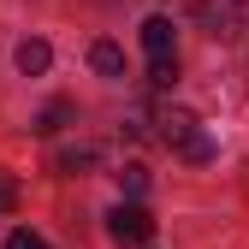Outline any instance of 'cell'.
Listing matches in <instances>:
<instances>
[{
  "instance_id": "obj_1",
  "label": "cell",
  "mask_w": 249,
  "mask_h": 249,
  "mask_svg": "<svg viewBox=\"0 0 249 249\" xmlns=\"http://www.w3.org/2000/svg\"><path fill=\"white\" fill-rule=\"evenodd\" d=\"M154 124H160L154 137H160V142L178 154V160H190V166H208V160H213V137L202 131V119H196L190 107H166Z\"/></svg>"
},
{
  "instance_id": "obj_2",
  "label": "cell",
  "mask_w": 249,
  "mask_h": 249,
  "mask_svg": "<svg viewBox=\"0 0 249 249\" xmlns=\"http://www.w3.org/2000/svg\"><path fill=\"white\" fill-rule=\"evenodd\" d=\"M184 12H190L208 36H237L243 18H249V0H178Z\"/></svg>"
},
{
  "instance_id": "obj_3",
  "label": "cell",
  "mask_w": 249,
  "mask_h": 249,
  "mask_svg": "<svg viewBox=\"0 0 249 249\" xmlns=\"http://www.w3.org/2000/svg\"><path fill=\"white\" fill-rule=\"evenodd\" d=\"M107 237H113V243H148V237H154V213H148L142 202H119V208L107 213Z\"/></svg>"
},
{
  "instance_id": "obj_4",
  "label": "cell",
  "mask_w": 249,
  "mask_h": 249,
  "mask_svg": "<svg viewBox=\"0 0 249 249\" xmlns=\"http://www.w3.org/2000/svg\"><path fill=\"white\" fill-rule=\"evenodd\" d=\"M142 48H148V59H166L172 53V18H148L142 24Z\"/></svg>"
},
{
  "instance_id": "obj_5",
  "label": "cell",
  "mask_w": 249,
  "mask_h": 249,
  "mask_svg": "<svg viewBox=\"0 0 249 249\" xmlns=\"http://www.w3.org/2000/svg\"><path fill=\"white\" fill-rule=\"evenodd\" d=\"M48 66H53L48 42H18V71H24V77H42Z\"/></svg>"
},
{
  "instance_id": "obj_6",
  "label": "cell",
  "mask_w": 249,
  "mask_h": 249,
  "mask_svg": "<svg viewBox=\"0 0 249 249\" xmlns=\"http://www.w3.org/2000/svg\"><path fill=\"white\" fill-rule=\"evenodd\" d=\"M89 66H95L101 77H124V53L113 42H95V48H89Z\"/></svg>"
},
{
  "instance_id": "obj_7",
  "label": "cell",
  "mask_w": 249,
  "mask_h": 249,
  "mask_svg": "<svg viewBox=\"0 0 249 249\" xmlns=\"http://www.w3.org/2000/svg\"><path fill=\"white\" fill-rule=\"evenodd\" d=\"M53 166H59V172H89V166H95V148H89V142L59 148V154H53Z\"/></svg>"
},
{
  "instance_id": "obj_8",
  "label": "cell",
  "mask_w": 249,
  "mask_h": 249,
  "mask_svg": "<svg viewBox=\"0 0 249 249\" xmlns=\"http://www.w3.org/2000/svg\"><path fill=\"white\" fill-rule=\"evenodd\" d=\"M148 83H154V89H172V83H178V53L148 59Z\"/></svg>"
},
{
  "instance_id": "obj_9",
  "label": "cell",
  "mask_w": 249,
  "mask_h": 249,
  "mask_svg": "<svg viewBox=\"0 0 249 249\" xmlns=\"http://www.w3.org/2000/svg\"><path fill=\"white\" fill-rule=\"evenodd\" d=\"M66 119H71V107H66V101H53V107H48V113H42L36 124H30V131H42V137H48V131H59Z\"/></svg>"
},
{
  "instance_id": "obj_10",
  "label": "cell",
  "mask_w": 249,
  "mask_h": 249,
  "mask_svg": "<svg viewBox=\"0 0 249 249\" xmlns=\"http://www.w3.org/2000/svg\"><path fill=\"white\" fill-rule=\"evenodd\" d=\"M119 184H124V196H142V190H148V172H142V166L131 160V166L119 172Z\"/></svg>"
},
{
  "instance_id": "obj_11",
  "label": "cell",
  "mask_w": 249,
  "mask_h": 249,
  "mask_svg": "<svg viewBox=\"0 0 249 249\" xmlns=\"http://www.w3.org/2000/svg\"><path fill=\"white\" fill-rule=\"evenodd\" d=\"M124 137H137V142L148 137V107H131V119H124Z\"/></svg>"
},
{
  "instance_id": "obj_12",
  "label": "cell",
  "mask_w": 249,
  "mask_h": 249,
  "mask_svg": "<svg viewBox=\"0 0 249 249\" xmlns=\"http://www.w3.org/2000/svg\"><path fill=\"white\" fill-rule=\"evenodd\" d=\"M6 249H48V243H42V237H36V231H30V226H18V231H12V237H6Z\"/></svg>"
},
{
  "instance_id": "obj_13",
  "label": "cell",
  "mask_w": 249,
  "mask_h": 249,
  "mask_svg": "<svg viewBox=\"0 0 249 249\" xmlns=\"http://www.w3.org/2000/svg\"><path fill=\"white\" fill-rule=\"evenodd\" d=\"M12 196H18V190H12V178H0V208H12Z\"/></svg>"
}]
</instances>
